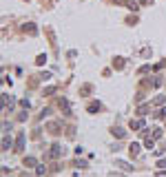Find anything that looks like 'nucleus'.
<instances>
[{"label":"nucleus","mask_w":166,"mask_h":177,"mask_svg":"<svg viewBox=\"0 0 166 177\" xmlns=\"http://www.w3.org/2000/svg\"><path fill=\"white\" fill-rule=\"evenodd\" d=\"M60 153H62V146H60V144H53V146H51V155H53V157H58Z\"/></svg>","instance_id":"f257e3e1"},{"label":"nucleus","mask_w":166,"mask_h":177,"mask_svg":"<svg viewBox=\"0 0 166 177\" xmlns=\"http://www.w3.org/2000/svg\"><path fill=\"white\" fill-rule=\"evenodd\" d=\"M9 146H11V137H7V135H4V137H2V151H7Z\"/></svg>","instance_id":"f03ea898"},{"label":"nucleus","mask_w":166,"mask_h":177,"mask_svg":"<svg viewBox=\"0 0 166 177\" xmlns=\"http://www.w3.org/2000/svg\"><path fill=\"white\" fill-rule=\"evenodd\" d=\"M140 126H144V122H142V119H135V122H131V128H140Z\"/></svg>","instance_id":"7ed1b4c3"},{"label":"nucleus","mask_w":166,"mask_h":177,"mask_svg":"<svg viewBox=\"0 0 166 177\" xmlns=\"http://www.w3.org/2000/svg\"><path fill=\"white\" fill-rule=\"evenodd\" d=\"M25 164H27V166H36V159H33V157H27Z\"/></svg>","instance_id":"20e7f679"}]
</instances>
